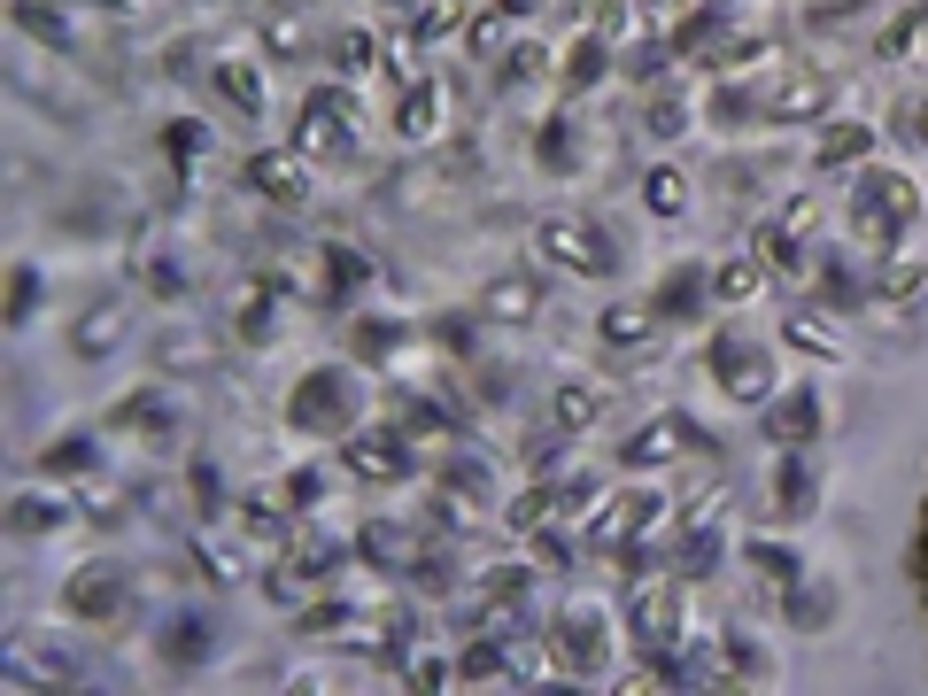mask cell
Returning <instances> with one entry per match:
<instances>
[{"instance_id": "cell-1", "label": "cell", "mask_w": 928, "mask_h": 696, "mask_svg": "<svg viewBox=\"0 0 928 696\" xmlns=\"http://www.w3.org/2000/svg\"><path fill=\"white\" fill-rule=\"evenodd\" d=\"M550 248H557L565 263H580V271H596V248H588L580 232H557V225H550Z\"/></svg>"}]
</instances>
